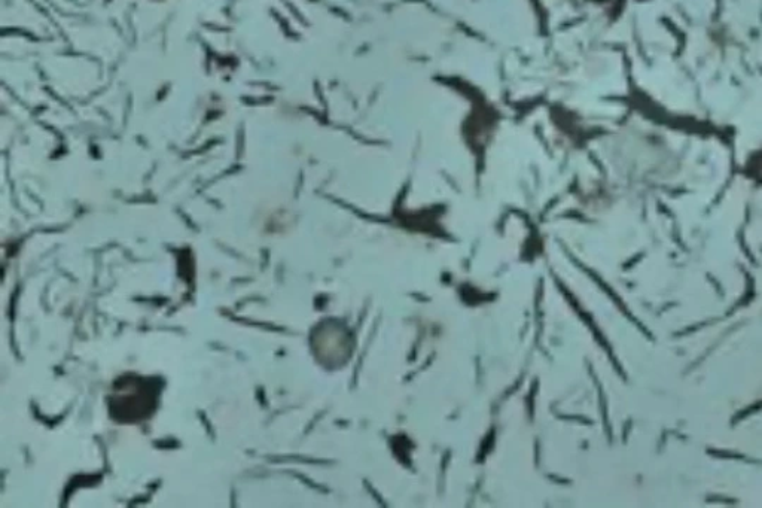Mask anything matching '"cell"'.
Instances as JSON below:
<instances>
[{"instance_id":"1","label":"cell","mask_w":762,"mask_h":508,"mask_svg":"<svg viewBox=\"0 0 762 508\" xmlns=\"http://www.w3.org/2000/svg\"><path fill=\"white\" fill-rule=\"evenodd\" d=\"M154 403V392L145 385L143 379L130 377V382H118V391L114 394L112 409L118 407L120 409V415L118 416H121L120 419H123L128 407H130V404H133L130 421H134V419L145 418L151 412Z\"/></svg>"}]
</instances>
